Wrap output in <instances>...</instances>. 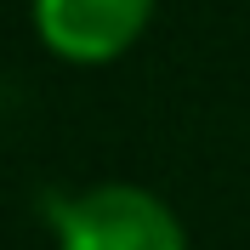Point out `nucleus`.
Instances as JSON below:
<instances>
[{
	"label": "nucleus",
	"mask_w": 250,
	"mask_h": 250,
	"mask_svg": "<svg viewBox=\"0 0 250 250\" xmlns=\"http://www.w3.org/2000/svg\"><path fill=\"white\" fill-rule=\"evenodd\" d=\"M57 250H188V239L148 188L97 182L57 205Z\"/></svg>",
	"instance_id": "nucleus-1"
},
{
	"label": "nucleus",
	"mask_w": 250,
	"mask_h": 250,
	"mask_svg": "<svg viewBox=\"0 0 250 250\" xmlns=\"http://www.w3.org/2000/svg\"><path fill=\"white\" fill-rule=\"evenodd\" d=\"M154 0H34V29L68 62H108L142 34Z\"/></svg>",
	"instance_id": "nucleus-2"
}]
</instances>
